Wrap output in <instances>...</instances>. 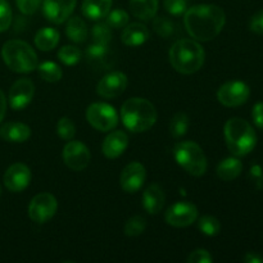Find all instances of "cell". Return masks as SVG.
Wrapping results in <instances>:
<instances>
[{
    "label": "cell",
    "instance_id": "6da1fadb",
    "mask_svg": "<svg viewBox=\"0 0 263 263\" xmlns=\"http://www.w3.org/2000/svg\"><path fill=\"white\" fill-rule=\"evenodd\" d=\"M185 27L194 40H213L222 31L226 15L222 8L213 4H199L185 12Z\"/></svg>",
    "mask_w": 263,
    "mask_h": 263
},
{
    "label": "cell",
    "instance_id": "7a4b0ae2",
    "mask_svg": "<svg viewBox=\"0 0 263 263\" xmlns=\"http://www.w3.org/2000/svg\"><path fill=\"white\" fill-rule=\"evenodd\" d=\"M121 118L131 133H144L154 126L157 110L149 100L144 98H131L121 108Z\"/></svg>",
    "mask_w": 263,
    "mask_h": 263
},
{
    "label": "cell",
    "instance_id": "3957f363",
    "mask_svg": "<svg viewBox=\"0 0 263 263\" xmlns=\"http://www.w3.org/2000/svg\"><path fill=\"white\" fill-rule=\"evenodd\" d=\"M170 62L180 73H195L204 63V50L194 39H181L170 49Z\"/></svg>",
    "mask_w": 263,
    "mask_h": 263
},
{
    "label": "cell",
    "instance_id": "277c9868",
    "mask_svg": "<svg viewBox=\"0 0 263 263\" xmlns=\"http://www.w3.org/2000/svg\"><path fill=\"white\" fill-rule=\"evenodd\" d=\"M226 145L236 157H244L251 153L257 145V134L248 121L240 117H233L225 123L223 128Z\"/></svg>",
    "mask_w": 263,
    "mask_h": 263
},
{
    "label": "cell",
    "instance_id": "5b68a950",
    "mask_svg": "<svg viewBox=\"0 0 263 263\" xmlns=\"http://www.w3.org/2000/svg\"><path fill=\"white\" fill-rule=\"evenodd\" d=\"M2 57L5 64L17 73H28L37 68L35 50L22 40H9L3 45Z\"/></svg>",
    "mask_w": 263,
    "mask_h": 263
},
{
    "label": "cell",
    "instance_id": "8992f818",
    "mask_svg": "<svg viewBox=\"0 0 263 263\" xmlns=\"http://www.w3.org/2000/svg\"><path fill=\"white\" fill-rule=\"evenodd\" d=\"M174 156L177 163L192 176H203L207 171V158L202 148L193 141H182L175 145Z\"/></svg>",
    "mask_w": 263,
    "mask_h": 263
},
{
    "label": "cell",
    "instance_id": "52a82bcc",
    "mask_svg": "<svg viewBox=\"0 0 263 263\" xmlns=\"http://www.w3.org/2000/svg\"><path fill=\"white\" fill-rule=\"evenodd\" d=\"M86 120L95 130L107 133L118 125V113L107 103H92L86 110Z\"/></svg>",
    "mask_w": 263,
    "mask_h": 263
},
{
    "label": "cell",
    "instance_id": "ba28073f",
    "mask_svg": "<svg viewBox=\"0 0 263 263\" xmlns=\"http://www.w3.org/2000/svg\"><path fill=\"white\" fill-rule=\"evenodd\" d=\"M58 203L50 193H40L35 195L28 205V216L36 223H45L55 215Z\"/></svg>",
    "mask_w": 263,
    "mask_h": 263
},
{
    "label": "cell",
    "instance_id": "9c48e42d",
    "mask_svg": "<svg viewBox=\"0 0 263 263\" xmlns=\"http://www.w3.org/2000/svg\"><path fill=\"white\" fill-rule=\"evenodd\" d=\"M251 95V89L243 81H229L221 85L217 91V99L225 107H239L243 105Z\"/></svg>",
    "mask_w": 263,
    "mask_h": 263
},
{
    "label": "cell",
    "instance_id": "30bf717a",
    "mask_svg": "<svg viewBox=\"0 0 263 263\" xmlns=\"http://www.w3.org/2000/svg\"><path fill=\"white\" fill-rule=\"evenodd\" d=\"M166 222L174 228H186L194 223L198 218V208L187 202L175 203L167 210Z\"/></svg>",
    "mask_w": 263,
    "mask_h": 263
},
{
    "label": "cell",
    "instance_id": "8fae6325",
    "mask_svg": "<svg viewBox=\"0 0 263 263\" xmlns=\"http://www.w3.org/2000/svg\"><path fill=\"white\" fill-rule=\"evenodd\" d=\"M90 152L81 141L69 140L63 149V161L68 168L73 171H82L90 163Z\"/></svg>",
    "mask_w": 263,
    "mask_h": 263
},
{
    "label": "cell",
    "instance_id": "7c38bea8",
    "mask_svg": "<svg viewBox=\"0 0 263 263\" xmlns=\"http://www.w3.org/2000/svg\"><path fill=\"white\" fill-rule=\"evenodd\" d=\"M76 3L77 0H44V15L51 23L61 25L73 13Z\"/></svg>",
    "mask_w": 263,
    "mask_h": 263
},
{
    "label": "cell",
    "instance_id": "4fadbf2b",
    "mask_svg": "<svg viewBox=\"0 0 263 263\" xmlns=\"http://www.w3.org/2000/svg\"><path fill=\"white\" fill-rule=\"evenodd\" d=\"M145 167L139 162H133L123 168L120 176V185L123 192L134 194L141 189L144 181H145Z\"/></svg>",
    "mask_w": 263,
    "mask_h": 263
},
{
    "label": "cell",
    "instance_id": "5bb4252c",
    "mask_svg": "<svg viewBox=\"0 0 263 263\" xmlns=\"http://www.w3.org/2000/svg\"><path fill=\"white\" fill-rule=\"evenodd\" d=\"M127 76L122 72H110L105 74L97 86V92L105 99L117 98L127 87Z\"/></svg>",
    "mask_w": 263,
    "mask_h": 263
},
{
    "label": "cell",
    "instance_id": "9a60e30c",
    "mask_svg": "<svg viewBox=\"0 0 263 263\" xmlns=\"http://www.w3.org/2000/svg\"><path fill=\"white\" fill-rule=\"evenodd\" d=\"M35 94L33 82L28 79H20L13 84L9 91V105L12 109L21 110L27 107Z\"/></svg>",
    "mask_w": 263,
    "mask_h": 263
},
{
    "label": "cell",
    "instance_id": "2e32d148",
    "mask_svg": "<svg viewBox=\"0 0 263 263\" xmlns=\"http://www.w3.org/2000/svg\"><path fill=\"white\" fill-rule=\"evenodd\" d=\"M31 171L26 164L14 163L4 174V185L9 192L21 193L30 185Z\"/></svg>",
    "mask_w": 263,
    "mask_h": 263
},
{
    "label": "cell",
    "instance_id": "e0dca14e",
    "mask_svg": "<svg viewBox=\"0 0 263 263\" xmlns=\"http://www.w3.org/2000/svg\"><path fill=\"white\" fill-rule=\"evenodd\" d=\"M87 62L91 64L94 68L98 69H109L115 63V54L110 50L108 45H103V44L94 43L90 45L85 51Z\"/></svg>",
    "mask_w": 263,
    "mask_h": 263
},
{
    "label": "cell",
    "instance_id": "ac0fdd59",
    "mask_svg": "<svg viewBox=\"0 0 263 263\" xmlns=\"http://www.w3.org/2000/svg\"><path fill=\"white\" fill-rule=\"evenodd\" d=\"M128 146V136L123 131H112L107 138L104 139L102 145L103 154L107 158L115 159L118 158L126 148Z\"/></svg>",
    "mask_w": 263,
    "mask_h": 263
},
{
    "label": "cell",
    "instance_id": "d6986e66",
    "mask_svg": "<svg viewBox=\"0 0 263 263\" xmlns=\"http://www.w3.org/2000/svg\"><path fill=\"white\" fill-rule=\"evenodd\" d=\"M164 200H166L164 192L157 184H152L143 193L144 210L151 215H157V213L161 212L164 205Z\"/></svg>",
    "mask_w": 263,
    "mask_h": 263
},
{
    "label": "cell",
    "instance_id": "ffe728a7",
    "mask_svg": "<svg viewBox=\"0 0 263 263\" xmlns=\"http://www.w3.org/2000/svg\"><path fill=\"white\" fill-rule=\"evenodd\" d=\"M31 136V128L22 122H8L0 128V138L9 143H23Z\"/></svg>",
    "mask_w": 263,
    "mask_h": 263
},
{
    "label": "cell",
    "instance_id": "44dd1931",
    "mask_svg": "<svg viewBox=\"0 0 263 263\" xmlns=\"http://www.w3.org/2000/svg\"><path fill=\"white\" fill-rule=\"evenodd\" d=\"M123 44L127 46H140L149 39V30L143 23H131L126 25L122 31Z\"/></svg>",
    "mask_w": 263,
    "mask_h": 263
},
{
    "label": "cell",
    "instance_id": "7402d4cb",
    "mask_svg": "<svg viewBox=\"0 0 263 263\" xmlns=\"http://www.w3.org/2000/svg\"><path fill=\"white\" fill-rule=\"evenodd\" d=\"M113 0H84L82 14L90 21H100L108 15L112 8Z\"/></svg>",
    "mask_w": 263,
    "mask_h": 263
},
{
    "label": "cell",
    "instance_id": "603a6c76",
    "mask_svg": "<svg viewBox=\"0 0 263 263\" xmlns=\"http://www.w3.org/2000/svg\"><path fill=\"white\" fill-rule=\"evenodd\" d=\"M131 14L141 21H151L158 10V0H130Z\"/></svg>",
    "mask_w": 263,
    "mask_h": 263
},
{
    "label": "cell",
    "instance_id": "cb8c5ba5",
    "mask_svg": "<svg viewBox=\"0 0 263 263\" xmlns=\"http://www.w3.org/2000/svg\"><path fill=\"white\" fill-rule=\"evenodd\" d=\"M243 171V163L239 161L235 157H229V158L223 159L220 162L217 166V176L220 177L222 181H233Z\"/></svg>",
    "mask_w": 263,
    "mask_h": 263
},
{
    "label": "cell",
    "instance_id": "d4e9b609",
    "mask_svg": "<svg viewBox=\"0 0 263 263\" xmlns=\"http://www.w3.org/2000/svg\"><path fill=\"white\" fill-rule=\"evenodd\" d=\"M59 37H61V35H59V32L55 28H41L35 35V45L36 48L43 51L53 50L58 45Z\"/></svg>",
    "mask_w": 263,
    "mask_h": 263
},
{
    "label": "cell",
    "instance_id": "484cf974",
    "mask_svg": "<svg viewBox=\"0 0 263 263\" xmlns=\"http://www.w3.org/2000/svg\"><path fill=\"white\" fill-rule=\"evenodd\" d=\"M66 33L73 43H84L87 39V26L80 17H72L67 20Z\"/></svg>",
    "mask_w": 263,
    "mask_h": 263
},
{
    "label": "cell",
    "instance_id": "4316f807",
    "mask_svg": "<svg viewBox=\"0 0 263 263\" xmlns=\"http://www.w3.org/2000/svg\"><path fill=\"white\" fill-rule=\"evenodd\" d=\"M39 76L46 82H58L62 79V69L54 62H43L37 66Z\"/></svg>",
    "mask_w": 263,
    "mask_h": 263
},
{
    "label": "cell",
    "instance_id": "83f0119b",
    "mask_svg": "<svg viewBox=\"0 0 263 263\" xmlns=\"http://www.w3.org/2000/svg\"><path fill=\"white\" fill-rule=\"evenodd\" d=\"M189 117H187L185 113H176V115L172 117L171 122H170V134L176 139L182 138V136L187 133V130H189Z\"/></svg>",
    "mask_w": 263,
    "mask_h": 263
},
{
    "label": "cell",
    "instance_id": "f1b7e54d",
    "mask_svg": "<svg viewBox=\"0 0 263 263\" xmlns=\"http://www.w3.org/2000/svg\"><path fill=\"white\" fill-rule=\"evenodd\" d=\"M198 228L202 231V234L207 236H216L221 231V223L213 216H203L199 218Z\"/></svg>",
    "mask_w": 263,
    "mask_h": 263
},
{
    "label": "cell",
    "instance_id": "f546056e",
    "mask_svg": "<svg viewBox=\"0 0 263 263\" xmlns=\"http://www.w3.org/2000/svg\"><path fill=\"white\" fill-rule=\"evenodd\" d=\"M58 58L66 66H74L81 59V50L73 45H66L58 51Z\"/></svg>",
    "mask_w": 263,
    "mask_h": 263
},
{
    "label": "cell",
    "instance_id": "4dcf8cb0",
    "mask_svg": "<svg viewBox=\"0 0 263 263\" xmlns=\"http://www.w3.org/2000/svg\"><path fill=\"white\" fill-rule=\"evenodd\" d=\"M146 228V220L143 216H134L130 220L126 222L125 225V234L130 238H135V236L141 235L145 231Z\"/></svg>",
    "mask_w": 263,
    "mask_h": 263
},
{
    "label": "cell",
    "instance_id": "1f68e13d",
    "mask_svg": "<svg viewBox=\"0 0 263 263\" xmlns=\"http://www.w3.org/2000/svg\"><path fill=\"white\" fill-rule=\"evenodd\" d=\"M105 18H107L105 23H107L110 28H116V30H120V28L125 27L128 23V20H130L128 13L125 12L123 9L112 10V12L108 13V15Z\"/></svg>",
    "mask_w": 263,
    "mask_h": 263
},
{
    "label": "cell",
    "instance_id": "d6a6232c",
    "mask_svg": "<svg viewBox=\"0 0 263 263\" xmlns=\"http://www.w3.org/2000/svg\"><path fill=\"white\" fill-rule=\"evenodd\" d=\"M92 39H94V43L97 44H103V45H108L112 40V31L110 27L107 23H97V25L92 27Z\"/></svg>",
    "mask_w": 263,
    "mask_h": 263
},
{
    "label": "cell",
    "instance_id": "836d02e7",
    "mask_svg": "<svg viewBox=\"0 0 263 263\" xmlns=\"http://www.w3.org/2000/svg\"><path fill=\"white\" fill-rule=\"evenodd\" d=\"M57 133L63 140H72L76 135V127H74V123L72 122L71 118L62 117L57 123Z\"/></svg>",
    "mask_w": 263,
    "mask_h": 263
},
{
    "label": "cell",
    "instance_id": "e575fe53",
    "mask_svg": "<svg viewBox=\"0 0 263 263\" xmlns=\"http://www.w3.org/2000/svg\"><path fill=\"white\" fill-rule=\"evenodd\" d=\"M153 28L161 37H170L175 31V25L170 18L156 17L153 21Z\"/></svg>",
    "mask_w": 263,
    "mask_h": 263
},
{
    "label": "cell",
    "instance_id": "d590c367",
    "mask_svg": "<svg viewBox=\"0 0 263 263\" xmlns=\"http://www.w3.org/2000/svg\"><path fill=\"white\" fill-rule=\"evenodd\" d=\"M12 23V9L7 0H0V32H4Z\"/></svg>",
    "mask_w": 263,
    "mask_h": 263
},
{
    "label": "cell",
    "instance_id": "8d00e7d4",
    "mask_svg": "<svg viewBox=\"0 0 263 263\" xmlns=\"http://www.w3.org/2000/svg\"><path fill=\"white\" fill-rule=\"evenodd\" d=\"M164 9L172 15L185 14L187 10V0H164Z\"/></svg>",
    "mask_w": 263,
    "mask_h": 263
},
{
    "label": "cell",
    "instance_id": "74e56055",
    "mask_svg": "<svg viewBox=\"0 0 263 263\" xmlns=\"http://www.w3.org/2000/svg\"><path fill=\"white\" fill-rule=\"evenodd\" d=\"M17 7L23 14L31 15L39 9L41 4V0H15Z\"/></svg>",
    "mask_w": 263,
    "mask_h": 263
},
{
    "label": "cell",
    "instance_id": "f35d334b",
    "mask_svg": "<svg viewBox=\"0 0 263 263\" xmlns=\"http://www.w3.org/2000/svg\"><path fill=\"white\" fill-rule=\"evenodd\" d=\"M212 261V256L205 249H197V251L192 252L187 257V262L189 263H211Z\"/></svg>",
    "mask_w": 263,
    "mask_h": 263
},
{
    "label": "cell",
    "instance_id": "ab89813d",
    "mask_svg": "<svg viewBox=\"0 0 263 263\" xmlns=\"http://www.w3.org/2000/svg\"><path fill=\"white\" fill-rule=\"evenodd\" d=\"M249 30L258 35H263V10H259L249 21Z\"/></svg>",
    "mask_w": 263,
    "mask_h": 263
},
{
    "label": "cell",
    "instance_id": "60d3db41",
    "mask_svg": "<svg viewBox=\"0 0 263 263\" xmlns=\"http://www.w3.org/2000/svg\"><path fill=\"white\" fill-rule=\"evenodd\" d=\"M252 118H253L254 125L263 130V102L254 104L253 110H252Z\"/></svg>",
    "mask_w": 263,
    "mask_h": 263
},
{
    "label": "cell",
    "instance_id": "b9f144b4",
    "mask_svg": "<svg viewBox=\"0 0 263 263\" xmlns=\"http://www.w3.org/2000/svg\"><path fill=\"white\" fill-rule=\"evenodd\" d=\"M243 261L246 263H263V257L256 252H249L244 256Z\"/></svg>",
    "mask_w": 263,
    "mask_h": 263
},
{
    "label": "cell",
    "instance_id": "7bdbcfd3",
    "mask_svg": "<svg viewBox=\"0 0 263 263\" xmlns=\"http://www.w3.org/2000/svg\"><path fill=\"white\" fill-rule=\"evenodd\" d=\"M5 112H7V99H5L4 92L0 90V122H2L3 118H4Z\"/></svg>",
    "mask_w": 263,
    "mask_h": 263
},
{
    "label": "cell",
    "instance_id": "ee69618b",
    "mask_svg": "<svg viewBox=\"0 0 263 263\" xmlns=\"http://www.w3.org/2000/svg\"><path fill=\"white\" fill-rule=\"evenodd\" d=\"M252 177L256 182H261L263 181V175H262V170L259 166H253L252 167V171H251Z\"/></svg>",
    "mask_w": 263,
    "mask_h": 263
},
{
    "label": "cell",
    "instance_id": "f6af8a7d",
    "mask_svg": "<svg viewBox=\"0 0 263 263\" xmlns=\"http://www.w3.org/2000/svg\"><path fill=\"white\" fill-rule=\"evenodd\" d=\"M0 195H2V186H0Z\"/></svg>",
    "mask_w": 263,
    "mask_h": 263
}]
</instances>
